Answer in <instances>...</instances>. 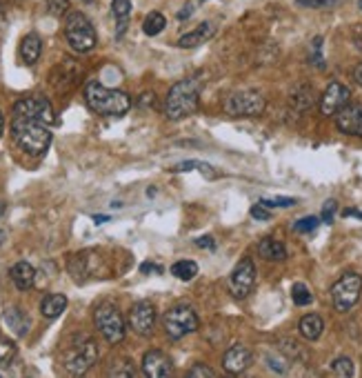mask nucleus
I'll return each mask as SVG.
<instances>
[{
	"label": "nucleus",
	"mask_w": 362,
	"mask_h": 378,
	"mask_svg": "<svg viewBox=\"0 0 362 378\" xmlns=\"http://www.w3.org/2000/svg\"><path fill=\"white\" fill-rule=\"evenodd\" d=\"M338 210V203L335 201H327L322 207V216H320V221L322 223H333V214Z\"/></svg>",
	"instance_id": "58836bf2"
},
{
	"label": "nucleus",
	"mask_w": 362,
	"mask_h": 378,
	"mask_svg": "<svg viewBox=\"0 0 362 378\" xmlns=\"http://www.w3.org/2000/svg\"><path fill=\"white\" fill-rule=\"evenodd\" d=\"M342 214L345 216H358V218H362V212H356V210H345Z\"/></svg>",
	"instance_id": "de8ad7c7"
},
{
	"label": "nucleus",
	"mask_w": 362,
	"mask_h": 378,
	"mask_svg": "<svg viewBox=\"0 0 362 378\" xmlns=\"http://www.w3.org/2000/svg\"><path fill=\"white\" fill-rule=\"evenodd\" d=\"M96 361H98V345L91 338H84L65 354V370L71 376H82L93 368Z\"/></svg>",
	"instance_id": "1a4fd4ad"
},
{
	"label": "nucleus",
	"mask_w": 362,
	"mask_h": 378,
	"mask_svg": "<svg viewBox=\"0 0 362 378\" xmlns=\"http://www.w3.org/2000/svg\"><path fill=\"white\" fill-rule=\"evenodd\" d=\"M292 298H294V303L298 305V307H307V305L313 303V294L309 291V287L303 285V283H296L292 287Z\"/></svg>",
	"instance_id": "cd10ccee"
},
{
	"label": "nucleus",
	"mask_w": 362,
	"mask_h": 378,
	"mask_svg": "<svg viewBox=\"0 0 362 378\" xmlns=\"http://www.w3.org/2000/svg\"><path fill=\"white\" fill-rule=\"evenodd\" d=\"M65 38L69 43V47L78 54H87L91 52L96 43H98V36H96V29L91 25V20L80 14V11H71L65 20Z\"/></svg>",
	"instance_id": "20e7f679"
},
{
	"label": "nucleus",
	"mask_w": 362,
	"mask_h": 378,
	"mask_svg": "<svg viewBox=\"0 0 362 378\" xmlns=\"http://www.w3.org/2000/svg\"><path fill=\"white\" fill-rule=\"evenodd\" d=\"M165 27H167V20L160 11H151V14L142 22V31L147 36H158Z\"/></svg>",
	"instance_id": "a878e982"
},
{
	"label": "nucleus",
	"mask_w": 362,
	"mask_h": 378,
	"mask_svg": "<svg viewBox=\"0 0 362 378\" xmlns=\"http://www.w3.org/2000/svg\"><path fill=\"white\" fill-rule=\"evenodd\" d=\"M189 378H216V372L211 368H207V365L198 363L189 370Z\"/></svg>",
	"instance_id": "e433bc0d"
},
{
	"label": "nucleus",
	"mask_w": 362,
	"mask_h": 378,
	"mask_svg": "<svg viewBox=\"0 0 362 378\" xmlns=\"http://www.w3.org/2000/svg\"><path fill=\"white\" fill-rule=\"evenodd\" d=\"M140 272H142V274H149V272H160V267H158V265H153V263H142Z\"/></svg>",
	"instance_id": "a18cd8bd"
},
{
	"label": "nucleus",
	"mask_w": 362,
	"mask_h": 378,
	"mask_svg": "<svg viewBox=\"0 0 362 378\" xmlns=\"http://www.w3.org/2000/svg\"><path fill=\"white\" fill-rule=\"evenodd\" d=\"M69 9V0H50V14L52 16H63Z\"/></svg>",
	"instance_id": "ea45409f"
},
{
	"label": "nucleus",
	"mask_w": 362,
	"mask_h": 378,
	"mask_svg": "<svg viewBox=\"0 0 362 378\" xmlns=\"http://www.w3.org/2000/svg\"><path fill=\"white\" fill-rule=\"evenodd\" d=\"M14 118H27V120H36V123L43 125H54L56 123V114L52 103L43 99V96H29V99H20L14 105Z\"/></svg>",
	"instance_id": "9d476101"
},
{
	"label": "nucleus",
	"mask_w": 362,
	"mask_h": 378,
	"mask_svg": "<svg viewBox=\"0 0 362 378\" xmlns=\"http://www.w3.org/2000/svg\"><path fill=\"white\" fill-rule=\"evenodd\" d=\"M93 221L100 225V223H105V221H107V216H93Z\"/></svg>",
	"instance_id": "8fccbe9b"
},
{
	"label": "nucleus",
	"mask_w": 362,
	"mask_h": 378,
	"mask_svg": "<svg viewBox=\"0 0 362 378\" xmlns=\"http://www.w3.org/2000/svg\"><path fill=\"white\" fill-rule=\"evenodd\" d=\"M298 332H300V336L307 338V340H318L322 336V332H324V321L320 319L318 314H307V316L300 319Z\"/></svg>",
	"instance_id": "412c9836"
},
{
	"label": "nucleus",
	"mask_w": 362,
	"mask_h": 378,
	"mask_svg": "<svg viewBox=\"0 0 362 378\" xmlns=\"http://www.w3.org/2000/svg\"><path fill=\"white\" fill-rule=\"evenodd\" d=\"M84 101H87V107L91 112L110 118H120L131 109L129 94L105 87L98 80H89L84 85Z\"/></svg>",
	"instance_id": "f257e3e1"
},
{
	"label": "nucleus",
	"mask_w": 362,
	"mask_h": 378,
	"mask_svg": "<svg viewBox=\"0 0 362 378\" xmlns=\"http://www.w3.org/2000/svg\"><path fill=\"white\" fill-rule=\"evenodd\" d=\"M298 201L296 198H287V196H276V198H262L260 205L269 207V210H273V207H294Z\"/></svg>",
	"instance_id": "72a5a7b5"
},
{
	"label": "nucleus",
	"mask_w": 362,
	"mask_h": 378,
	"mask_svg": "<svg viewBox=\"0 0 362 378\" xmlns=\"http://www.w3.org/2000/svg\"><path fill=\"white\" fill-rule=\"evenodd\" d=\"M191 14H194V5L189 3V5H185V7H183V11H178V18H180V20H187Z\"/></svg>",
	"instance_id": "c03bdc74"
},
{
	"label": "nucleus",
	"mask_w": 362,
	"mask_h": 378,
	"mask_svg": "<svg viewBox=\"0 0 362 378\" xmlns=\"http://www.w3.org/2000/svg\"><path fill=\"white\" fill-rule=\"evenodd\" d=\"M196 245H198L200 249H216V240H213L211 236H202V238L196 240Z\"/></svg>",
	"instance_id": "79ce46f5"
},
{
	"label": "nucleus",
	"mask_w": 362,
	"mask_h": 378,
	"mask_svg": "<svg viewBox=\"0 0 362 378\" xmlns=\"http://www.w3.org/2000/svg\"><path fill=\"white\" fill-rule=\"evenodd\" d=\"M112 14L118 22V36H123L131 16V0H112Z\"/></svg>",
	"instance_id": "393cba45"
},
{
	"label": "nucleus",
	"mask_w": 362,
	"mask_h": 378,
	"mask_svg": "<svg viewBox=\"0 0 362 378\" xmlns=\"http://www.w3.org/2000/svg\"><path fill=\"white\" fill-rule=\"evenodd\" d=\"M43 54V41L38 38V34H27L20 43V58L25 65H36Z\"/></svg>",
	"instance_id": "6ab92c4d"
},
{
	"label": "nucleus",
	"mask_w": 362,
	"mask_h": 378,
	"mask_svg": "<svg viewBox=\"0 0 362 378\" xmlns=\"http://www.w3.org/2000/svg\"><path fill=\"white\" fill-rule=\"evenodd\" d=\"M5 323L16 336H25L29 332V325H31L29 316L20 307H7L5 310Z\"/></svg>",
	"instance_id": "aec40b11"
},
{
	"label": "nucleus",
	"mask_w": 362,
	"mask_h": 378,
	"mask_svg": "<svg viewBox=\"0 0 362 378\" xmlns=\"http://www.w3.org/2000/svg\"><path fill=\"white\" fill-rule=\"evenodd\" d=\"M93 321H96V327H98V332L105 336L107 343H112V345H118L127 334L125 319L114 303L98 305V307H96V314H93Z\"/></svg>",
	"instance_id": "39448f33"
},
{
	"label": "nucleus",
	"mask_w": 362,
	"mask_h": 378,
	"mask_svg": "<svg viewBox=\"0 0 362 378\" xmlns=\"http://www.w3.org/2000/svg\"><path fill=\"white\" fill-rule=\"evenodd\" d=\"M289 101H292V107L296 112H307V109H311L313 103H316V94H313L309 85H298V87L292 92V99Z\"/></svg>",
	"instance_id": "b1692460"
},
{
	"label": "nucleus",
	"mask_w": 362,
	"mask_h": 378,
	"mask_svg": "<svg viewBox=\"0 0 362 378\" xmlns=\"http://www.w3.org/2000/svg\"><path fill=\"white\" fill-rule=\"evenodd\" d=\"M5 214V203H0V216Z\"/></svg>",
	"instance_id": "3c124183"
},
{
	"label": "nucleus",
	"mask_w": 362,
	"mask_h": 378,
	"mask_svg": "<svg viewBox=\"0 0 362 378\" xmlns=\"http://www.w3.org/2000/svg\"><path fill=\"white\" fill-rule=\"evenodd\" d=\"M200 169V172L204 174V176H213V172H211V165H207V163H200V161H185V163H178V165H174L172 167V172H176V174H180V172H189V169Z\"/></svg>",
	"instance_id": "c756f323"
},
{
	"label": "nucleus",
	"mask_w": 362,
	"mask_h": 378,
	"mask_svg": "<svg viewBox=\"0 0 362 378\" xmlns=\"http://www.w3.org/2000/svg\"><path fill=\"white\" fill-rule=\"evenodd\" d=\"M267 363H269V368L273 372H278V374L287 372V358H282V356H273V354H267Z\"/></svg>",
	"instance_id": "4c0bfd02"
},
{
	"label": "nucleus",
	"mask_w": 362,
	"mask_h": 378,
	"mask_svg": "<svg viewBox=\"0 0 362 378\" xmlns=\"http://www.w3.org/2000/svg\"><path fill=\"white\" fill-rule=\"evenodd\" d=\"M14 356H16V345L0 336V368H7Z\"/></svg>",
	"instance_id": "2f4dec72"
},
{
	"label": "nucleus",
	"mask_w": 362,
	"mask_h": 378,
	"mask_svg": "<svg viewBox=\"0 0 362 378\" xmlns=\"http://www.w3.org/2000/svg\"><path fill=\"white\" fill-rule=\"evenodd\" d=\"M258 252L264 261H271V263H280L287 259V249L280 240H276V238H262L258 242Z\"/></svg>",
	"instance_id": "4be33fe9"
},
{
	"label": "nucleus",
	"mask_w": 362,
	"mask_h": 378,
	"mask_svg": "<svg viewBox=\"0 0 362 378\" xmlns=\"http://www.w3.org/2000/svg\"><path fill=\"white\" fill-rule=\"evenodd\" d=\"M3 238H5V231H0V242H3Z\"/></svg>",
	"instance_id": "603ef678"
},
{
	"label": "nucleus",
	"mask_w": 362,
	"mask_h": 378,
	"mask_svg": "<svg viewBox=\"0 0 362 378\" xmlns=\"http://www.w3.org/2000/svg\"><path fill=\"white\" fill-rule=\"evenodd\" d=\"M358 7H360V9H362V0H360V3H358Z\"/></svg>",
	"instance_id": "6e6d98bb"
},
{
	"label": "nucleus",
	"mask_w": 362,
	"mask_h": 378,
	"mask_svg": "<svg viewBox=\"0 0 362 378\" xmlns=\"http://www.w3.org/2000/svg\"><path fill=\"white\" fill-rule=\"evenodd\" d=\"M202 3H207V0H202Z\"/></svg>",
	"instance_id": "4d7b16f0"
},
{
	"label": "nucleus",
	"mask_w": 362,
	"mask_h": 378,
	"mask_svg": "<svg viewBox=\"0 0 362 378\" xmlns=\"http://www.w3.org/2000/svg\"><path fill=\"white\" fill-rule=\"evenodd\" d=\"M213 34H216V27L211 25V22H202V25H198L196 29H191L189 34L180 36L178 47H183V50H191V47L204 45L209 38H213Z\"/></svg>",
	"instance_id": "f3484780"
},
{
	"label": "nucleus",
	"mask_w": 362,
	"mask_h": 378,
	"mask_svg": "<svg viewBox=\"0 0 362 378\" xmlns=\"http://www.w3.org/2000/svg\"><path fill=\"white\" fill-rule=\"evenodd\" d=\"M354 80L362 87V63H358V67L354 69Z\"/></svg>",
	"instance_id": "49530a36"
},
{
	"label": "nucleus",
	"mask_w": 362,
	"mask_h": 378,
	"mask_svg": "<svg viewBox=\"0 0 362 378\" xmlns=\"http://www.w3.org/2000/svg\"><path fill=\"white\" fill-rule=\"evenodd\" d=\"M67 310V296L65 294H47L40 303V312L45 319H58Z\"/></svg>",
	"instance_id": "5701e85b"
},
{
	"label": "nucleus",
	"mask_w": 362,
	"mask_h": 378,
	"mask_svg": "<svg viewBox=\"0 0 362 378\" xmlns=\"http://www.w3.org/2000/svg\"><path fill=\"white\" fill-rule=\"evenodd\" d=\"M335 127L347 136H362V105L349 103L342 107L335 114Z\"/></svg>",
	"instance_id": "2eb2a0df"
},
{
	"label": "nucleus",
	"mask_w": 362,
	"mask_h": 378,
	"mask_svg": "<svg viewBox=\"0 0 362 378\" xmlns=\"http://www.w3.org/2000/svg\"><path fill=\"white\" fill-rule=\"evenodd\" d=\"M129 329L136 332L138 336H151L153 325H156V307L149 300H138L129 312Z\"/></svg>",
	"instance_id": "f8f14e48"
},
{
	"label": "nucleus",
	"mask_w": 362,
	"mask_h": 378,
	"mask_svg": "<svg viewBox=\"0 0 362 378\" xmlns=\"http://www.w3.org/2000/svg\"><path fill=\"white\" fill-rule=\"evenodd\" d=\"M264 99L262 94L256 89H240L227 96L225 101V112L232 116H243V118H253L264 112Z\"/></svg>",
	"instance_id": "6e6552de"
},
{
	"label": "nucleus",
	"mask_w": 362,
	"mask_h": 378,
	"mask_svg": "<svg viewBox=\"0 0 362 378\" xmlns=\"http://www.w3.org/2000/svg\"><path fill=\"white\" fill-rule=\"evenodd\" d=\"M11 136H14L18 147L22 152H27L29 156H43L52 145L50 127L43 123H36V120H27V118L11 120Z\"/></svg>",
	"instance_id": "7ed1b4c3"
},
{
	"label": "nucleus",
	"mask_w": 362,
	"mask_h": 378,
	"mask_svg": "<svg viewBox=\"0 0 362 378\" xmlns=\"http://www.w3.org/2000/svg\"><path fill=\"white\" fill-rule=\"evenodd\" d=\"M172 370V358L160 349H151L142 356V374L147 378H167Z\"/></svg>",
	"instance_id": "4468645a"
},
{
	"label": "nucleus",
	"mask_w": 362,
	"mask_h": 378,
	"mask_svg": "<svg viewBox=\"0 0 362 378\" xmlns=\"http://www.w3.org/2000/svg\"><path fill=\"white\" fill-rule=\"evenodd\" d=\"M163 325L169 338L180 340L198 329V316L189 305H176V307H172L163 316Z\"/></svg>",
	"instance_id": "0eeeda50"
},
{
	"label": "nucleus",
	"mask_w": 362,
	"mask_h": 378,
	"mask_svg": "<svg viewBox=\"0 0 362 378\" xmlns=\"http://www.w3.org/2000/svg\"><path fill=\"white\" fill-rule=\"evenodd\" d=\"M9 276H11V283H14L20 291L31 289L33 283H36V270L25 261H20V263H16L14 267H11Z\"/></svg>",
	"instance_id": "a211bd4d"
},
{
	"label": "nucleus",
	"mask_w": 362,
	"mask_h": 378,
	"mask_svg": "<svg viewBox=\"0 0 362 378\" xmlns=\"http://www.w3.org/2000/svg\"><path fill=\"white\" fill-rule=\"evenodd\" d=\"M82 3H87V5H91V3H93V0H82Z\"/></svg>",
	"instance_id": "864d4df0"
},
{
	"label": "nucleus",
	"mask_w": 362,
	"mask_h": 378,
	"mask_svg": "<svg viewBox=\"0 0 362 378\" xmlns=\"http://www.w3.org/2000/svg\"><path fill=\"white\" fill-rule=\"evenodd\" d=\"M349 101H352V92H349L347 85L333 80L320 96V112L324 116H335L342 107L349 105Z\"/></svg>",
	"instance_id": "ddd939ff"
},
{
	"label": "nucleus",
	"mask_w": 362,
	"mask_h": 378,
	"mask_svg": "<svg viewBox=\"0 0 362 378\" xmlns=\"http://www.w3.org/2000/svg\"><path fill=\"white\" fill-rule=\"evenodd\" d=\"M331 372H333L335 376L352 378V376H354V361H352V358H347V356L335 358V361L331 363Z\"/></svg>",
	"instance_id": "c85d7f7f"
},
{
	"label": "nucleus",
	"mask_w": 362,
	"mask_h": 378,
	"mask_svg": "<svg viewBox=\"0 0 362 378\" xmlns=\"http://www.w3.org/2000/svg\"><path fill=\"white\" fill-rule=\"evenodd\" d=\"M253 285H256V265H253L251 259H243L234 267V272L229 274V280H227L229 294L234 298H247L251 294Z\"/></svg>",
	"instance_id": "9b49d317"
},
{
	"label": "nucleus",
	"mask_w": 362,
	"mask_h": 378,
	"mask_svg": "<svg viewBox=\"0 0 362 378\" xmlns=\"http://www.w3.org/2000/svg\"><path fill=\"white\" fill-rule=\"evenodd\" d=\"M251 216L256 218V221H269L271 218V212H269V207H264V205H253L251 207Z\"/></svg>",
	"instance_id": "a19ab883"
},
{
	"label": "nucleus",
	"mask_w": 362,
	"mask_h": 378,
	"mask_svg": "<svg viewBox=\"0 0 362 378\" xmlns=\"http://www.w3.org/2000/svg\"><path fill=\"white\" fill-rule=\"evenodd\" d=\"M340 3H342V0H296V5L309 7V9H333Z\"/></svg>",
	"instance_id": "473e14b6"
},
{
	"label": "nucleus",
	"mask_w": 362,
	"mask_h": 378,
	"mask_svg": "<svg viewBox=\"0 0 362 378\" xmlns=\"http://www.w3.org/2000/svg\"><path fill=\"white\" fill-rule=\"evenodd\" d=\"M0 16H3V5H0Z\"/></svg>",
	"instance_id": "5fc2aeb1"
},
{
	"label": "nucleus",
	"mask_w": 362,
	"mask_h": 378,
	"mask_svg": "<svg viewBox=\"0 0 362 378\" xmlns=\"http://www.w3.org/2000/svg\"><path fill=\"white\" fill-rule=\"evenodd\" d=\"M251 363H253V354L245 345L229 347L225 351V356H223V365H225V370L229 374H243V372H247L251 368Z\"/></svg>",
	"instance_id": "dca6fc26"
},
{
	"label": "nucleus",
	"mask_w": 362,
	"mask_h": 378,
	"mask_svg": "<svg viewBox=\"0 0 362 378\" xmlns=\"http://www.w3.org/2000/svg\"><path fill=\"white\" fill-rule=\"evenodd\" d=\"M360 294H362V276L360 274L352 272V274L340 276L331 287L333 310L340 314H347L360 300Z\"/></svg>",
	"instance_id": "423d86ee"
},
{
	"label": "nucleus",
	"mask_w": 362,
	"mask_h": 378,
	"mask_svg": "<svg viewBox=\"0 0 362 378\" xmlns=\"http://www.w3.org/2000/svg\"><path fill=\"white\" fill-rule=\"evenodd\" d=\"M200 105V85L194 78L176 82L167 94L165 116L169 120H185L198 112Z\"/></svg>",
	"instance_id": "f03ea898"
},
{
	"label": "nucleus",
	"mask_w": 362,
	"mask_h": 378,
	"mask_svg": "<svg viewBox=\"0 0 362 378\" xmlns=\"http://www.w3.org/2000/svg\"><path fill=\"white\" fill-rule=\"evenodd\" d=\"M3 129H5V118H3V112H0V136H3Z\"/></svg>",
	"instance_id": "09e8293b"
},
{
	"label": "nucleus",
	"mask_w": 362,
	"mask_h": 378,
	"mask_svg": "<svg viewBox=\"0 0 362 378\" xmlns=\"http://www.w3.org/2000/svg\"><path fill=\"white\" fill-rule=\"evenodd\" d=\"M318 225H320L318 216H305L294 223V231H298V234H311V231L318 229Z\"/></svg>",
	"instance_id": "7c9ffc66"
},
{
	"label": "nucleus",
	"mask_w": 362,
	"mask_h": 378,
	"mask_svg": "<svg viewBox=\"0 0 362 378\" xmlns=\"http://www.w3.org/2000/svg\"><path fill=\"white\" fill-rule=\"evenodd\" d=\"M110 376H125V378L136 376L134 363H129V361H120V363H118V368H112Z\"/></svg>",
	"instance_id": "c9c22d12"
},
{
	"label": "nucleus",
	"mask_w": 362,
	"mask_h": 378,
	"mask_svg": "<svg viewBox=\"0 0 362 378\" xmlns=\"http://www.w3.org/2000/svg\"><path fill=\"white\" fill-rule=\"evenodd\" d=\"M140 105H142V107H147V105H149V107H153V105H156V94L144 92V94L140 96Z\"/></svg>",
	"instance_id": "37998d69"
},
{
	"label": "nucleus",
	"mask_w": 362,
	"mask_h": 378,
	"mask_svg": "<svg viewBox=\"0 0 362 378\" xmlns=\"http://www.w3.org/2000/svg\"><path fill=\"white\" fill-rule=\"evenodd\" d=\"M311 65H316V67H324L322 63V38L318 36V38H313L311 43Z\"/></svg>",
	"instance_id": "f704fd0d"
},
{
	"label": "nucleus",
	"mask_w": 362,
	"mask_h": 378,
	"mask_svg": "<svg viewBox=\"0 0 362 378\" xmlns=\"http://www.w3.org/2000/svg\"><path fill=\"white\" fill-rule=\"evenodd\" d=\"M172 274L180 280H191L198 276V263L194 261H178L172 265Z\"/></svg>",
	"instance_id": "bb28decb"
}]
</instances>
